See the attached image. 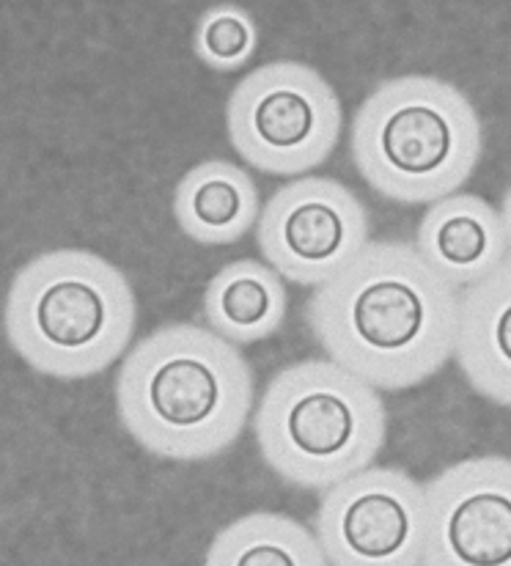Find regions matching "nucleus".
Instances as JSON below:
<instances>
[{"instance_id":"f257e3e1","label":"nucleus","mask_w":511,"mask_h":566,"mask_svg":"<svg viewBox=\"0 0 511 566\" xmlns=\"http://www.w3.org/2000/svg\"><path fill=\"white\" fill-rule=\"evenodd\" d=\"M305 319L327 358L374 388L407 390L453 358L459 292L413 242L372 240L314 289Z\"/></svg>"},{"instance_id":"f03ea898","label":"nucleus","mask_w":511,"mask_h":566,"mask_svg":"<svg viewBox=\"0 0 511 566\" xmlns=\"http://www.w3.org/2000/svg\"><path fill=\"white\" fill-rule=\"evenodd\" d=\"M118 421L149 454L207 462L237 443L253 410V369L209 327L163 325L116 377Z\"/></svg>"},{"instance_id":"7ed1b4c3","label":"nucleus","mask_w":511,"mask_h":566,"mask_svg":"<svg viewBox=\"0 0 511 566\" xmlns=\"http://www.w3.org/2000/svg\"><path fill=\"white\" fill-rule=\"evenodd\" d=\"M6 338L36 375L88 379L129 349L138 300L105 256L59 248L22 264L6 294Z\"/></svg>"},{"instance_id":"20e7f679","label":"nucleus","mask_w":511,"mask_h":566,"mask_svg":"<svg viewBox=\"0 0 511 566\" xmlns=\"http://www.w3.org/2000/svg\"><path fill=\"white\" fill-rule=\"evenodd\" d=\"M352 163L388 201L437 203L473 177L484 129L473 102L431 75L383 81L352 122Z\"/></svg>"},{"instance_id":"39448f33","label":"nucleus","mask_w":511,"mask_h":566,"mask_svg":"<svg viewBox=\"0 0 511 566\" xmlns=\"http://www.w3.org/2000/svg\"><path fill=\"white\" fill-rule=\"evenodd\" d=\"M253 427L270 471L300 490L325 492L374 465L388 412L379 388L336 360H300L270 379Z\"/></svg>"},{"instance_id":"423d86ee","label":"nucleus","mask_w":511,"mask_h":566,"mask_svg":"<svg viewBox=\"0 0 511 566\" xmlns=\"http://www.w3.org/2000/svg\"><path fill=\"white\" fill-rule=\"evenodd\" d=\"M341 124L336 88L300 61H272L248 72L226 105L234 151L272 177H298L331 160Z\"/></svg>"},{"instance_id":"0eeeda50","label":"nucleus","mask_w":511,"mask_h":566,"mask_svg":"<svg viewBox=\"0 0 511 566\" xmlns=\"http://www.w3.org/2000/svg\"><path fill=\"white\" fill-rule=\"evenodd\" d=\"M314 531L331 566H424L426 490L372 465L322 492Z\"/></svg>"},{"instance_id":"6e6552de","label":"nucleus","mask_w":511,"mask_h":566,"mask_svg":"<svg viewBox=\"0 0 511 566\" xmlns=\"http://www.w3.org/2000/svg\"><path fill=\"white\" fill-rule=\"evenodd\" d=\"M372 226L361 198L327 177H300L275 190L255 223L261 256L281 279L322 286L368 245Z\"/></svg>"},{"instance_id":"1a4fd4ad","label":"nucleus","mask_w":511,"mask_h":566,"mask_svg":"<svg viewBox=\"0 0 511 566\" xmlns=\"http://www.w3.org/2000/svg\"><path fill=\"white\" fill-rule=\"evenodd\" d=\"M424 490V566H511L509 457L453 462Z\"/></svg>"},{"instance_id":"9d476101","label":"nucleus","mask_w":511,"mask_h":566,"mask_svg":"<svg viewBox=\"0 0 511 566\" xmlns=\"http://www.w3.org/2000/svg\"><path fill=\"white\" fill-rule=\"evenodd\" d=\"M413 245L453 289L490 279L511 256L501 209L470 192H453L431 203L418 223Z\"/></svg>"},{"instance_id":"9b49d317","label":"nucleus","mask_w":511,"mask_h":566,"mask_svg":"<svg viewBox=\"0 0 511 566\" xmlns=\"http://www.w3.org/2000/svg\"><path fill=\"white\" fill-rule=\"evenodd\" d=\"M453 358L476 394L511 410V256L459 294Z\"/></svg>"},{"instance_id":"f8f14e48","label":"nucleus","mask_w":511,"mask_h":566,"mask_svg":"<svg viewBox=\"0 0 511 566\" xmlns=\"http://www.w3.org/2000/svg\"><path fill=\"white\" fill-rule=\"evenodd\" d=\"M259 190L251 174L229 160L198 163L176 185V226L198 245H234L259 223Z\"/></svg>"},{"instance_id":"ddd939ff","label":"nucleus","mask_w":511,"mask_h":566,"mask_svg":"<svg viewBox=\"0 0 511 566\" xmlns=\"http://www.w3.org/2000/svg\"><path fill=\"white\" fill-rule=\"evenodd\" d=\"M289 294L281 275L264 262L240 259L209 281L204 319L231 344H255L275 336L286 319Z\"/></svg>"},{"instance_id":"4468645a","label":"nucleus","mask_w":511,"mask_h":566,"mask_svg":"<svg viewBox=\"0 0 511 566\" xmlns=\"http://www.w3.org/2000/svg\"><path fill=\"white\" fill-rule=\"evenodd\" d=\"M207 566H331L316 531L278 512H253L218 531Z\"/></svg>"},{"instance_id":"2eb2a0df","label":"nucleus","mask_w":511,"mask_h":566,"mask_svg":"<svg viewBox=\"0 0 511 566\" xmlns=\"http://www.w3.org/2000/svg\"><path fill=\"white\" fill-rule=\"evenodd\" d=\"M259 31L253 17L234 3H220L204 11L196 25L192 48L198 61L215 72H237L253 59Z\"/></svg>"},{"instance_id":"dca6fc26","label":"nucleus","mask_w":511,"mask_h":566,"mask_svg":"<svg viewBox=\"0 0 511 566\" xmlns=\"http://www.w3.org/2000/svg\"><path fill=\"white\" fill-rule=\"evenodd\" d=\"M501 218H503V226H507V234H509V251H511V188L507 190V196H503V203H501Z\"/></svg>"}]
</instances>
